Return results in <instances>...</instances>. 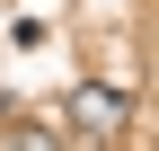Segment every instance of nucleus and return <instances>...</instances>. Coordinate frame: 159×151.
Instances as JSON below:
<instances>
[{
	"instance_id": "f257e3e1",
	"label": "nucleus",
	"mask_w": 159,
	"mask_h": 151,
	"mask_svg": "<svg viewBox=\"0 0 159 151\" xmlns=\"http://www.w3.org/2000/svg\"><path fill=\"white\" fill-rule=\"evenodd\" d=\"M124 89H71V134H115Z\"/></svg>"
}]
</instances>
